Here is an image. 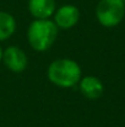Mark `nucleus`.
Returning <instances> with one entry per match:
<instances>
[{
  "label": "nucleus",
  "instance_id": "nucleus-1",
  "mask_svg": "<svg viewBox=\"0 0 125 127\" xmlns=\"http://www.w3.org/2000/svg\"><path fill=\"white\" fill-rule=\"evenodd\" d=\"M47 77L55 86L70 89L79 84L82 78V70L76 61L71 58H58L49 64Z\"/></svg>",
  "mask_w": 125,
  "mask_h": 127
},
{
  "label": "nucleus",
  "instance_id": "nucleus-2",
  "mask_svg": "<svg viewBox=\"0 0 125 127\" xmlns=\"http://www.w3.org/2000/svg\"><path fill=\"white\" fill-rule=\"evenodd\" d=\"M59 29L50 19H35L27 29V41L37 52L48 51L56 41Z\"/></svg>",
  "mask_w": 125,
  "mask_h": 127
},
{
  "label": "nucleus",
  "instance_id": "nucleus-3",
  "mask_svg": "<svg viewBox=\"0 0 125 127\" xmlns=\"http://www.w3.org/2000/svg\"><path fill=\"white\" fill-rule=\"evenodd\" d=\"M125 16L124 0H99L96 7L97 21L107 29L118 26Z\"/></svg>",
  "mask_w": 125,
  "mask_h": 127
},
{
  "label": "nucleus",
  "instance_id": "nucleus-4",
  "mask_svg": "<svg viewBox=\"0 0 125 127\" xmlns=\"http://www.w3.org/2000/svg\"><path fill=\"white\" fill-rule=\"evenodd\" d=\"M2 63L12 73H22L28 65V58L20 47L9 46L2 49Z\"/></svg>",
  "mask_w": 125,
  "mask_h": 127
},
{
  "label": "nucleus",
  "instance_id": "nucleus-5",
  "mask_svg": "<svg viewBox=\"0 0 125 127\" xmlns=\"http://www.w3.org/2000/svg\"><path fill=\"white\" fill-rule=\"evenodd\" d=\"M52 17L58 29L70 30L77 25L80 20V10L72 4H65L58 7Z\"/></svg>",
  "mask_w": 125,
  "mask_h": 127
},
{
  "label": "nucleus",
  "instance_id": "nucleus-6",
  "mask_svg": "<svg viewBox=\"0 0 125 127\" xmlns=\"http://www.w3.org/2000/svg\"><path fill=\"white\" fill-rule=\"evenodd\" d=\"M80 93L88 100H97L102 96L104 91L103 83L94 75H86L80 79L79 82Z\"/></svg>",
  "mask_w": 125,
  "mask_h": 127
},
{
  "label": "nucleus",
  "instance_id": "nucleus-7",
  "mask_svg": "<svg viewBox=\"0 0 125 127\" xmlns=\"http://www.w3.org/2000/svg\"><path fill=\"white\" fill-rule=\"evenodd\" d=\"M27 7L35 19H50L56 10V2L55 0H28Z\"/></svg>",
  "mask_w": 125,
  "mask_h": 127
},
{
  "label": "nucleus",
  "instance_id": "nucleus-8",
  "mask_svg": "<svg viewBox=\"0 0 125 127\" xmlns=\"http://www.w3.org/2000/svg\"><path fill=\"white\" fill-rule=\"evenodd\" d=\"M16 31V20L15 17L6 12L0 11V42L9 40Z\"/></svg>",
  "mask_w": 125,
  "mask_h": 127
},
{
  "label": "nucleus",
  "instance_id": "nucleus-9",
  "mask_svg": "<svg viewBox=\"0 0 125 127\" xmlns=\"http://www.w3.org/2000/svg\"><path fill=\"white\" fill-rule=\"evenodd\" d=\"M2 62V48L0 47V63Z\"/></svg>",
  "mask_w": 125,
  "mask_h": 127
}]
</instances>
